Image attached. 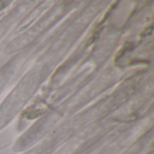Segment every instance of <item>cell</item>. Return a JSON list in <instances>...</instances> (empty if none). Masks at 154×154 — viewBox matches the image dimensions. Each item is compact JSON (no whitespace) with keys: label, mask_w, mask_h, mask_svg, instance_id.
Wrapping results in <instances>:
<instances>
[{"label":"cell","mask_w":154,"mask_h":154,"mask_svg":"<svg viewBox=\"0 0 154 154\" xmlns=\"http://www.w3.org/2000/svg\"><path fill=\"white\" fill-rule=\"evenodd\" d=\"M10 144H11V141L10 140H2V141H0V151L5 149Z\"/></svg>","instance_id":"6da1fadb"}]
</instances>
